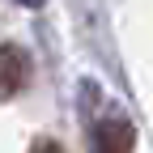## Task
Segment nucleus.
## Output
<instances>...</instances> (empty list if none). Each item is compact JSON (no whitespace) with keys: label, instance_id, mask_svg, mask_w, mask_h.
<instances>
[{"label":"nucleus","instance_id":"nucleus-1","mask_svg":"<svg viewBox=\"0 0 153 153\" xmlns=\"http://www.w3.org/2000/svg\"><path fill=\"white\" fill-rule=\"evenodd\" d=\"M30 81V60L22 47H0V102L22 94Z\"/></svg>","mask_w":153,"mask_h":153},{"label":"nucleus","instance_id":"nucleus-2","mask_svg":"<svg viewBox=\"0 0 153 153\" xmlns=\"http://www.w3.org/2000/svg\"><path fill=\"white\" fill-rule=\"evenodd\" d=\"M136 132L128 119H102L94 128V153H132Z\"/></svg>","mask_w":153,"mask_h":153},{"label":"nucleus","instance_id":"nucleus-3","mask_svg":"<svg viewBox=\"0 0 153 153\" xmlns=\"http://www.w3.org/2000/svg\"><path fill=\"white\" fill-rule=\"evenodd\" d=\"M30 153H64V145H60V140H34Z\"/></svg>","mask_w":153,"mask_h":153}]
</instances>
